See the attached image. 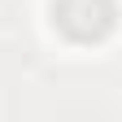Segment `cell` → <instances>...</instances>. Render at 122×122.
Returning a JSON list of instances; mask_svg holds the SVG:
<instances>
[{
  "label": "cell",
  "instance_id": "cell-1",
  "mask_svg": "<svg viewBox=\"0 0 122 122\" xmlns=\"http://www.w3.org/2000/svg\"><path fill=\"white\" fill-rule=\"evenodd\" d=\"M52 22L79 44H96L113 30L118 5L113 0H52Z\"/></svg>",
  "mask_w": 122,
  "mask_h": 122
}]
</instances>
